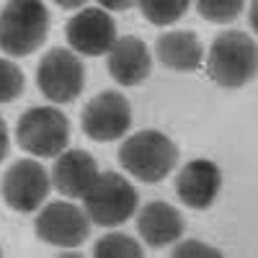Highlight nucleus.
<instances>
[{"label": "nucleus", "instance_id": "f257e3e1", "mask_svg": "<svg viewBox=\"0 0 258 258\" xmlns=\"http://www.w3.org/2000/svg\"><path fill=\"white\" fill-rule=\"evenodd\" d=\"M52 16L44 0H8L0 8V52L29 57L47 41Z\"/></svg>", "mask_w": 258, "mask_h": 258}, {"label": "nucleus", "instance_id": "f03ea898", "mask_svg": "<svg viewBox=\"0 0 258 258\" xmlns=\"http://www.w3.org/2000/svg\"><path fill=\"white\" fill-rule=\"evenodd\" d=\"M178 163V145L160 129H140L119 147V165L142 183H160Z\"/></svg>", "mask_w": 258, "mask_h": 258}, {"label": "nucleus", "instance_id": "7ed1b4c3", "mask_svg": "<svg viewBox=\"0 0 258 258\" xmlns=\"http://www.w3.org/2000/svg\"><path fill=\"white\" fill-rule=\"evenodd\" d=\"M207 73L220 88H243L258 73V47L245 31H222L209 47Z\"/></svg>", "mask_w": 258, "mask_h": 258}, {"label": "nucleus", "instance_id": "20e7f679", "mask_svg": "<svg viewBox=\"0 0 258 258\" xmlns=\"http://www.w3.org/2000/svg\"><path fill=\"white\" fill-rule=\"evenodd\" d=\"M137 188L121 173H98L91 188L83 194V209L98 227H119L137 212Z\"/></svg>", "mask_w": 258, "mask_h": 258}, {"label": "nucleus", "instance_id": "39448f33", "mask_svg": "<svg viewBox=\"0 0 258 258\" xmlns=\"http://www.w3.org/2000/svg\"><path fill=\"white\" fill-rule=\"evenodd\" d=\"M16 140L24 153L34 158H57L68 150L70 121L54 106H34L16 124Z\"/></svg>", "mask_w": 258, "mask_h": 258}, {"label": "nucleus", "instance_id": "423d86ee", "mask_svg": "<svg viewBox=\"0 0 258 258\" xmlns=\"http://www.w3.org/2000/svg\"><path fill=\"white\" fill-rule=\"evenodd\" d=\"M36 85L52 103H73L85 88V68L78 52L54 47L39 59Z\"/></svg>", "mask_w": 258, "mask_h": 258}, {"label": "nucleus", "instance_id": "0eeeda50", "mask_svg": "<svg viewBox=\"0 0 258 258\" xmlns=\"http://www.w3.org/2000/svg\"><path fill=\"white\" fill-rule=\"evenodd\" d=\"M80 126L83 135L93 142L124 140L132 126V106L119 91H101L85 103Z\"/></svg>", "mask_w": 258, "mask_h": 258}, {"label": "nucleus", "instance_id": "6e6552de", "mask_svg": "<svg viewBox=\"0 0 258 258\" xmlns=\"http://www.w3.org/2000/svg\"><path fill=\"white\" fill-rule=\"evenodd\" d=\"M34 230L39 240H44L54 248H78L88 240L91 217L73 202H49L36 214Z\"/></svg>", "mask_w": 258, "mask_h": 258}, {"label": "nucleus", "instance_id": "1a4fd4ad", "mask_svg": "<svg viewBox=\"0 0 258 258\" xmlns=\"http://www.w3.org/2000/svg\"><path fill=\"white\" fill-rule=\"evenodd\" d=\"M3 199L13 212L29 214L47 202L52 191V176L39 160H16L0 183Z\"/></svg>", "mask_w": 258, "mask_h": 258}, {"label": "nucleus", "instance_id": "9d476101", "mask_svg": "<svg viewBox=\"0 0 258 258\" xmlns=\"http://www.w3.org/2000/svg\"><path fill=\"white\" fill-rule=\"evenodd\" d=\"M64 36L73 52L83 57L109 54L116 41V21L106 8H80L64 26Z\"/></svg>", "mask_w": 258, "mask_h": 258}, {"label": "nucleus", "instance_id": "9b49d317", "mask_svg": "<svg viewBox=\"0 0 258 258\" xmlns=\"http://www.w3.org/2000/svg\"><path fill=\"white\" fill-rule=\"evenodd\" d=\"M222 188V170L217 163H212L207 158L188 160L176 176V194L178 199L188 207L204 212L214 204L217 194Z\"/></svg>", "mask_w": 258, "mask_h": 258}, {"label": "nucleus", "instance_id": "f8f14e48", "mask_svg": "<svg viewBox=\"0 0 258 258\" xmlns=\"http://www.w3.org/2000/svg\"><path fill=\"white\" fill-rule=\"evenodd\" d=\"M150 73L153 54L145 41L140 36H116L109 49V75L124 88H135L150 78Z\"/></svg>", "mask_w": 258, "mask_h": 258}, {"label": "nucleus", "instance_id": "ddd939ff", "mask_svg": "<svg viewBox=\"0 0 258 258\" xmlns=\"http://www.w3.org/2000/svg\"><path fill=\"white\" fill-rule=\"evenodd\" d=\"M101 173L98 163L85 150H64L57 155L52 165V186L68 199H83V194L91 188L96 176Z\"/></svg>", "mask_w": 258, "mask_h": 258}, {"label": "nucleus", "instance_id": "4468645a", "mask_svg": "<svg viewBox=\"0 0 258 258\" xmlns=\"http://www.w3.org/2000/svg\"><path fill=\"white\" fill-rule=\"evenodd\" d=\"M186 227L183 214L168 202H150L137 214V232L150 248H168L181 240Z\"/></svg>", "mask_w": 258, "mask_h": 258}, {"label": "nucleus", "instance_id": "2eb2a0df", "mask_svg": "<svg viewBox=\"0 0 258 258\" xmlns=\"http://www.w3.org/2000/svg\"><path fill=\"white\" fill-rule=\"evenodd\" d=\"M155 57L168 70L194 73L199 70V64L204 59V47L194 31L176 29V31H165L155 39Z\"/></svg>", "mask_w": 258, "mask_h": 258}, {"label": "nucleus", "instance_id": "dca6fc26", "mask_svg": "<svg viewBox=\"0 0 258 258\" xmlns=\"http://www.w3.org/2000/svg\"><path fill=\"white\" fill-rule=\"evenodd\" d=\"M137 6L147 24L163 29V26H173L176 21L186 16L191 0H137Z\"/></svg>", "mask_w": 258, "mask_h": 258}, {"label": "nucleus", "instance_id": "f3484780", "mask_svg": "<svg viewBox=\"0 0 258 258\" xmlns=\"http://www.w3.org/2000/svg\"><path fill=\"white\" fill-rule=\"evenodd\" d=\"M93 255H98V258H142L145 248L126 232H109L96 240Z\"/></svg>", "mask_w": 258, "mask_h": 258}, {"label": "nucleus", "instance_id": "a211bd4d", "mask_svg": "<svg viewBox=\"0 0 258 258\" xmlns=\"http://www.w3.org/2000/svg\"><path fill=\"white\" fill-rule=\"evenodd\" d=\"M197 11L209 24H230L240 16L245 0H194Z\"/></svg>", "mask_w": 258, "mask_h": 258}, {"label": "nucleus", "instance_id": "6ab92c4d", "mask_svg": "<svg viewBox=\"0 0 258 258\" xmlns=\"http://www.w3.org/2000/svg\"><path fill=\"white\" fill-rule=\"evenodd\" d=\"M24 88H26L24 70H21L13 59L0 57V106L13 103L16 98H21Z\"/></svg>", "mask_w": 258, "mask_h": 258}, {"label": "nucleus", "instance_id": "aec40b11", "mask_svg": "<svg viewBox=\"0 0 258 258\" xmlns=\"http://www.w3.org/2000/svg\"><path fill=\"white\" fill-rule=\"evenodd\" d=\"M173 253L176 258H220L222 250L214 248V245H207L202 240H181L173 245Z\"/></svg>", "mask_w": 258, "mask_h": 258}, {"label": "nucleus", "instance_id": "412c9836", "mask_svg": "<svg viewBox=\"0 0 258 258\" xmlns=\"http://www.w3.org/2000/svg\"><path fill=\"white\" fill-rule=\"evenodd\" d=\"M8 150H11V137H8V126H6L3 116H0V163L6 160Z\"/></svg>", "mask_w": 258, "mask_h": 258}, {"label": "nucleus", "instance_id": "4be33fe9", "mask_svg": "<svg viewBox=\"0 0 258 258\" xmlns=\"http://www.w3.org/2000/svg\"><path fill=\"white\" fill-rule=\"evenodd\" d=\"M137 3V0H98V6L106 8V11H126L132 8Z\"/></svg>", "mask_w": 258, "mask_h": 258}, {"label": "nucleus", "instance_id": "5701e85b", "mask_svg": "<svg viewBox=\"0 0 258 258\" xmlns=\"http://www.w3.org/2000/svg\"><path fill=\"white\" fill-rule=\"evenodd\" d=\"M54 3L59 6V8H64V11H78V8H83L88 0H54Z\"/></svg>", "mask_w": 258, "mask_h": 258}, {"label": "nucleus", "instance_id": "b1692460", "mask_svg": "<svg viewBox=\"0 0 258 258\" xmlns=\"http://www.w3.org/2000/svg\"><path fill=\"white\" fill-rule=\"evenodd\" d=\"M248 24H250V29L258 34V0H253V3H250V11H248Z\"/></svg>", "mask_w": 258, "mask_h": 258}]
</instances>
